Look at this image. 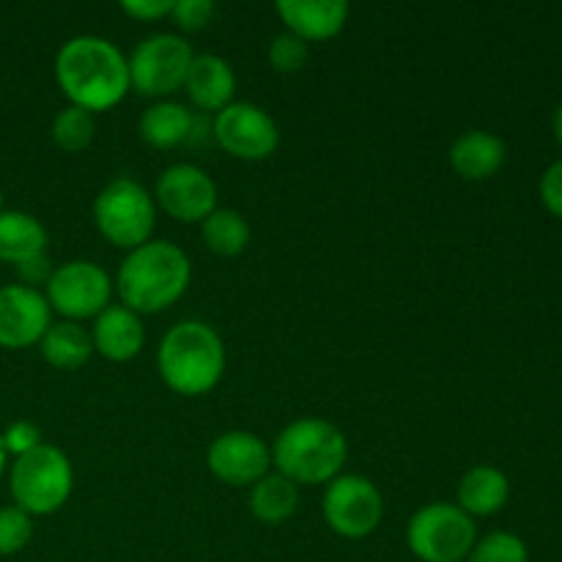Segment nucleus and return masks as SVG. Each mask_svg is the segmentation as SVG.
I'll return each mask as SVG.
<instances>
[{
	"label": "nucleus",
	"mask_w": 562,
	"mask_h": 562,
	"mask_svg": "<svg viewBox=\"0 0 562 562\" xmlns=\"http://www.w3.org/2000/svg\"><path fill=\"white\" fill-rule=\"evenodd\" d=\"M55 82L75 108L104 113L130 93V60L110 38L82 33L60 44Z\"/></svg>",
	"instance_id": "nucleus-1"
},
{
	"label": "nucleus",
	"mask_w": 562,
	"mask_h": 562,
	"mask_svg": "<svg viewBox=\"0 0 562 562\" xmlns=\"http://www.w3.org/2000/svg\"><path fill=\"white\" fill-rule=\"evenodd\" d=\"M192 280V263L179 245L151 239L126 252L113 285L121 305L137 316H157L173 307L187 294Z\"/></svg>",
	"instance_id": "nucleus-2"
},
{
	"label": "nucleus",
	"mask_w": 562,
	"mask_h": 562,
	"mask_svg": "<svg viewBox=\"0 0 562 562\" xmlns=\"http://www.w3.org/2000/svg\"><path fill=\"white\" fill-rule=\"evenodd\" d=\"M159 379L184 398L212 393L225 373V344L217 329L198 318L173 324L157 349Z\"/></svg>",
	"instance_id": "nucleus-3"
},
{
	"label": "nucleus",
	"mask_w": 562,
	"mask_h": 562,
	"mask_svg": "<svg viewBox=\"0 0 562 562\" xmlns=\"http://www.w3.org/2000/svg\"><path fill=\"white\" fill-rule=\"evenodd\" d=\"M272 464L296 486H324L344 475L349 442L335 423L322 417H300L278 434Z\"/></svg>",
	"instance_id": "nucleus-4"
},
{
	"label": "nucleus",
	"mask_w": 562,
	"mask_h": 562,
	"mask_svg": "<svg viewBox=\"0 0 562 562\" xmlns=\"http://www.w3.org/2000/svg\"><path fill=\"white\" fill-rule=\"evenodd\" d=\"M9 488L16 508L31 516H53L69 503L75 470L69 456L55 445H38L11 464Z\"/></svg>",
	"instance_id": "nucleus-5"
},
{
	"label": "nucleus",
	"mask_w": 562,
	"mask_h": 562,
	"mask_svg": "<svg viewBox=\"0 0 562 562\" xmlns=\"http://www.w3.org/2000/svg\"><path fill=\"white\" fill-rule=\"evenodd\" d=\"M93 223L110 245L130 252L151 241L157 228V203L140 181L121 176L99 190L93 201Z\"/></svg>",
	"instance_id": "nucleus-6"
},
{
	"label": "nucleus",
	"mask_w": 562,
	"mask_h": 562,
	"mask_svg": "<svg viewBox=\"0 0 562 562\" xmlns=\"http://www.w3.org/2000/svg\"><path fill=\"white\" fill-rule=\"evenodd\" d=\"M475 543V519L456 503L423 505L406 525V547L420 562H467Z\"/></svg>",
	"instance_id": "nucleus-7"
},
{
	"label": "nucleus",
	"mask_w": 562,
	"mask_h": 562,
	"mask_svg": "<svg viewBox=\"0 0 562 562\" xmlns=\"http://www.w3.org/2000/svg\"><path fill=\"white\" fill-rule=\"evenodd\" d=\"M192 58L195 53L179 33H151L126 58L130 60V86L140 97H151L157 102L168 99L170 93L184 88Z\"/></svg>",
	"instance_id": "nucleus-8"
},
{
	"label": "nucleus",
	"mask_w": 562,
	"mask_h": 562,
	"mask_svg": "<svg viewBox=\"0 0 562 562\" xmlns=\"http://www.w3.org/2000/svg\"><path fill=\"white\" fill-rule=\"evenodd\" d=\"M115 285L113 278L93 261H66L55 267L53 278L44 285L49 311L64 322H86L97 318L110 307Z\"/></svg>",
	"instance_id": "nucleus-9"
},
{
	"label": "nucleus",
	"mask_w": 562,
	"mask_h": 562,
	"mask_svg": "<svg viewBox=\"0 0 562 562\" xmlns=\"http://www.w3.org/2000/svg\"><path fill=\"white\" fill-rule=\"evenodd\" d=\"M322 514L335 536L360 541V538H368L379 527L384 503L376 483L368 481L366 475L346 472V475H338L324 488Z\"/></svg>",
	"instance_id": "nucleus-10"
},
{
	"label": "nucleus",
	"mask_w": 562,
	"mask_h": 562,
	"mask_svg": "<svg viewBox=\"0 0 562 562\" xmlns=\"http://www.w3.org/2000/svg\"><path fill=\"white\" fill-rule=\"evenodd\" d=\"M212 135L223 151L245 162H261L280 146L278 121L258 104L236 102V99L214 115Z\"/></svg>",
	"instance_id": "nucleus-11"
},
{
	"label": "nucleus",
	"mask_w": 562,
	"mask_h": 562,
	"mask_svg": "<svg viewBox=\"0 0 562 562\" xmlns=\"http://www.w3.org/2000/svg\"><path fill=\"white\" fill-rule=\"evenodd\" d=\"M154 203L179 223H203L217 209V184L198 165H168L154 187Z\"/></svg>",
	"instance_id": "nucleus-12"
},
{
	"label": "nucleus",
	"mask_w": 562,
	"mask_h": 562,
	"mask_svg": "<svg viewBox=\"0 0 562 562\" xmlns=\"http://www.w3.org/2000/svg\"><path fill=\"white\" fill-rule=\"evenodd\" d=\"M206 467L225 486L252 488L269 475L272 450L252 431H225L209 445Z\"/></svg>",
	"instance_id": "nucleus-13"
},
{
	"label": "nucleus",
	"mask_w": 562,
	"mask_h": 562,
	"mask_svg": "<svg viewBox=\"0 0 562 562\" xmlns=\"http://www.w3.org/2000/svg\"><path fill=\"white\" fill-rule=\"evenodd\" d=\"M53 311L44 291L22 283L0 285V349H27L44 338Z\"/></svg>",
	"instance_id": "nucleus-14"
},
{
	"label": "nucleus",
	"mask_w": 562,
	"mask_h": 562,
	"mask_svg": "<svg viewBox=\"0 0 562 562\" xmlns=\"http://www.w3.org/2000/svg\"><path fill=\"white\" fill-rule=\"evenodd\" d=\"M274 11L285 31L307 44L335 38L349 22V3L344 0H278Z\"/></svg>",
	"instance_id": "nucleus-15"
},
{
	"label": "nucleus",
	"mask_w": 562,
	"mask_h": 562,
	"mask_svg": "<svg viewBox=\"0 0 562 562\" xmlns=\"http://www.w3.org/2000/svg\"><path fill=\"white\" fill-rule=\"evenodd\" d=\"M93 351L110 362H130L146 346V327L135 311L124 305H110L93 318Z\"/></svg>",
	"instance_id": "nucleus-16"
},
{
	"label": "nucleus",
	"mask_w": 562,
	"mask_h": 562,
	"mask_svg": "<svg viewBox=\"0 0 562 562\" xmlns=\"http://www.w3.org/2000/svg\"><path fill=\"white\" fill-rule=\"evenodd\" d=\"M184 91L190 102L203 113H220L236 97V75L225 58L214 53H203L192 58L187 71Z\"/></svg>",
	"instance_id": "nucleus-17"
},
{
	"label": "nucleus",
	"mask_w": 562,
	"mask_h": 562,
	"mask_svg": "<svg viewBox=\"0 0 562 562\" xmlns=\"http://www.w3.org/2000/svg\"><path fill=\"white\" fill-rule=\"evenodd\" d=\"M508 148L494 132L470 130L450 146V168L464 181H486L505 165Z\"/></svg>",
	"instance_id": "nucleus-18"
},
{
	"label": "nucleus",
	"mask_w": 562,
	"mask_h": 562,
	"mask_svg": "<svg viewBox=\"0 0 562 562\" xmlns=\"http://www.w3.org/2000/svg\"><path fill=\"white\" fill-rule=\"evenodd\" d=\"M195 115L181 102H173V99L154 102L137 121V132H140L143 143L159 148V151H170V148L195 140Z\"/></svg>",
	"instance_id": "nucleus-19"
},
{
	"label": "nucleus",
	"mask_w": 562,
	"mask_h": 562,
	"mask_svg": "<svg viewBox=\"0 0 562 562\" xmlns=\"http://www.w3.org/2000/svg\"><path fill=\"white\" fill-rule=\"evenodd\" d=\"M510 481L497 467H472L459 483V508L472 519L494 516L508 505Z\"/></svg>",
	"instance_id": "nucleus-20"
},
{
	"label": "nucleus",
	"mask_w": 562,
	"mask_h": 562,
	"mask_svg": "<svg viewBox=\"0 0 562 562\" xmlns=\"http://www.w3.org/2000/svg\"><path fill=\"white\" fill-rule=\"evenodd\" d=\"M47 228L33 214L20 209H5L0 214V261L20 267L27 258L47 252Z\"/></svg>",
	"instance_id": "nucleus-21"
},
{
	"label": "nucleus",
	"mask_w": 562,
	"mask_h": 562,
	"mask_svg": "<svg viewBox=\"0 0 562 562\" xmlns=\"http://www.w3.org/2000/svg\"><path fill=\"white\" fill-rule=\"evenodd\" d=\"M44 360L58 371H77L93 355V340L88 329L77 322H53L44 338L38 340Z\"/></svg>",
	"instance_id": "nucleus-22"
},
{
	"label": "nucleus",
	"mask_w": 562,
	"mask_h": 562,
	"mask_svg": "<svg viewBox=\"0 0 562 562\" xmlns=\"http://www.w3.org/2000/svg\"><path fill=\"white\" fill-rule=\"evenodd\" d=\"M296 505H300V486L280 472H269L250 488V514L263 525H283L296 514Z\"/></svg>",
	"instance_id": "nucleus-23"
},
{
	"label": "nucleus",
	"mask_w": 562,
	"mask_h": 562,
	"mask_svg": "<svg viewBox=\"0 0 562 562\" xmlns=\"http://www.w3.org/2000/svg\"><path fill=\"white\" fill-rule=\"evenodd\" d=\"M201 239L214 256H241L250 245V223L234 209H214L201 223Z\"/></svg>",
	"instance_id": "nucleus-24"
},
{
	"label": "nucleus",
	"mask_w": 562,
	"mask_h": 562,
	"mask_svg": "<svg viewBox=\"0 0 562 562\" xmlns=\"http://www.w3.org/2000/svg\"><path fill=\"white\" fill-rule=\"evenodd\" d=\"M49 135H53V143L60 151H86L93 143V135H97V121H93V113H88V110L66 104V108L58 110V115L53 119Z\"/></svg>",
	"instance_id": "nucleus-25"
},
{
	"label": "nucleus",
	"mask_w": 562,
	"mask_h": 562,
	"mask_svg": "<svg viewBox=\"0 0 562 562\" xmlns=\"http://www.w3.org/2000/svg\"><path fill=\"white\" fill-rule=\"evenodd\" d=\"M467 562H530V552L514 532H488L486 538H477Z\"/></svg>",
	"instance_id": "nucleus-26"
},
{
	"label": "nucleus",
	"mask_w": 562,
	"mask_h": 562,
	"mask_svg": "<svg viewBox=\"0 0 562 562\" xmlns=\"http://www.w3.org/2000/svg\"><path fill=\"white\" fill-rule=\"evenodd\" d=\"M33 538V516L16 505L0 508V558L20 554Z\"/></svg>",
	"instance_id": "nucleus-27"
},
{
	"label": "nucleus",
	"mask_w": 562,
	"mask_h": 562,
	"mask_svg": "<svg viewBox=\"0 0 562 562\" xmlns=\"http://www.w3.org/2000/svg\"><path fill=\"white\" fill-rule=\"evenodd\" d=\"M269 66L280 75H294V71L305 69L307 58H311V44L302 42L294 33L283 31L272 38L269 44Z\"/></svg>",
	"instance_id": "nucleus-28"
},
{
	"label": "nucleus",
	"mask_w": 562,
	"mask_h": 562,
	"mask_svg": "<svg viewBox=\"0 0 562 562\" xmlns=\"http://www.w3.org/2000/svg\"><path fill=\"white\" fill-rule=\"evenodd\" d=\"M214 11H217V5L212 0H176L173 14L170 16H173L181 31L198 33L212 22Z\"/></svg>",
	"instance_id": "nucleus-29"
},
{
	"label": "nucleus",
	"mask_w": 562,
	"mask_h": 562,
	"mask_svg": "<svg viewBox=\"0 0 562 562\" xmlns=\"http://www.w3.org/2000/svg\"><path fill=\"white\" fill-rule=\"evenodd\" d=\"M0 442H3L5 453L14 456V459H20V456L31 453V450H36L38 445H42V431H38L36 423L16 420V423H11L3 434H0Z\"/></svg>",
	"instance_id": "nucleus-30"
},
{
	"label": "nucleus",
	"mask_w": 562,
	"mask_h": 562,
	"mask_svg": "<svg viewBox=\"0 0 562 562\" xmlns=\"http://www.w3.org/2000/svg\"><path fill=\"white\" fill-rule=\"evenodd\" d=\"M538 190H541V201L547 206V212L562 220V159L543 170Z\"/></svg>",
	"instance_id": "nucleus-31"
},
{
	"label": "nucleus",
	"mask_w": 562,
	"mask_h": 562,
	"mask_svg": "<svg viewBox=\"0 0 562 562\" xmlns=\"http://www.w3.org/2000/svg\"><path fill=\"white\" fill-rule=\"evenodd\" d=\"M176 0H124L121 11L140 22H157L173 14Z\"/></svg>",
	"instance_id": "nucleus-32"
},
{
	"label": "nucleus",
	"mask_w": 562,
	"mask_h": 562,
	"mask_svg": "<svg viewBox=\"0 0 562 562\" xmlns=\"http://www.w3.org/2000/svg\"><path fill=\"white\" fill-rule=\"evenodd\" d=\"M53 272H55V267H53V261H49L47 252H42V256L27 258L25 263H20V267H16V274H20V283L27 285V289H36V291H38V285H47L49 283Z\"/></svg>",
	"instance_id": "nucleus-33"
},
{
	"label": "nucleus",
	"mask_w": 562,
	"mask_h": 562,
	"mask_svg": "<svg viewBox=\"0 0 562 562\" xmlns=\"http://www.w3.org/2000/svg\"><path fill=\"white\" fill-rule=\"evenodd\" d=\"M552 132H554V140H558V143H560V148H562V102L558 104V110H554Z\"/></svg>",
	"instance_id": "nucleus-34"
},
{
	"label": "nucleus",
	"mask_w": 562,
	"mask_h": 562,
	"mask_svg": "<svg viewBox=\"0 0 562 562\" xmlns=\"http://www.w3.org/2000/svg\"><path fill=\"white\" fill-rule=\"evenodd\" d=\"M5 464H9V453H5L3 442H0V477H3V472H5Z\"/></svg>",
	"instance_id": "nucleus-35"
},
{
	"label": "nucleus",
	"mask_w": 562,
	"mask_h": 562,
	"mask_svg": "<svg viewBox=\"0 0 562 562\" xmlns=\"http://www.w3.org/2000/svg\"><path fill=\"white\" fill-rule=\"evenodd\" d=\"M5 212V201H3V192H0V214Z\"/></svg>",
	"instance_id": "nucleus-36"
}]
</instances>
